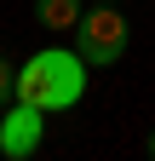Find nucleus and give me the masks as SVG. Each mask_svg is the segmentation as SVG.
Here are the masks:
<instances>
[{"label":"nucleus","instance_id":"obj_1","mask_svg":"<svg viewBox=\"0 0 155 161\" xmlns=\"http://www.w3.org/2000/svg\"><path fill=\"white\" fill-rule=\"evenodd\" d=\"M86 92V58L81 52H63V46H46L35 52L23 69H17V104H35V109H75Z\"/></svg>","mask_w":155,"mask_h":161},{"label":"nucleus","instance_id":"obj_2","mask_svg":"<svg viewBox=\"0 0 155 161\" xmlns=\"http://www.w3.org/2000/svg\"><path fill=\"white\" fill-rule=\"evenodd\" d=\"M75 52L86 58V69H109L126 58V17L115 12V0H98L75 23Z\"/></svg>","mask_w":155,"mask_h":161},{"label":"nucleus","instance_id":"obj_3","mask_svg":"<svg viewBox=\"0 0 155 161\" xmlns=\"http://www.w3.org/2000/svg\"><path fill=\"white\" fill-rule=\"evenodd\" d=\"M40 132H46V109L17 104V98H12V109H0V155L29 161L35 150H40Z\"/></svg>","mask_w":155,"mask_h":161},{"label":"nucleus","instance_id":"obj_4","mask_svg":"<svg viewBox=\"0 0 155 161\" xmlns=\"http://www.w3.org/2000/svg\"><path fill=\"white\" fill-rule=\"evenodd\" d=\"M81 0H35V17H40L46 29H63V35H75V23H81Z\"/></svg>","mask_w":155,"mask_h":161},{"label":"nucleus","instance_id":"obj_5","mask_svg":"<svg viewBox=\"0 0 155 161\" xmlns=\"http://www.w3.org/2000/svg\"><path fill=\"white\" fill-rule=\"evenodd\" d=\"M12 92H17V69L0 58V109H6V98H12Z\"/></svg>","mask_w":155,"mask_h":161},{"label":"nucleus","instance_id":"obj_6","mask_svg":"<svg viewBox=\"0 0 155 161\" xmlns=\"http://www.w3.org/2000/svg\"><path fill=\"white\" fill-rule=\"evenodd\" d=\"M144 150H149V161H155V132H149V144H144Z\"/></svg>","mask_w":155,"mask_h":161}]
</instances>
